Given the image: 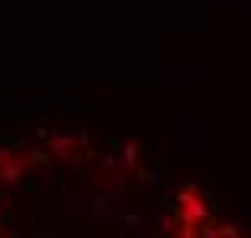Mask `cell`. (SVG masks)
<instances>
[{
  "instance_id": "1",
  "label": "cell",
  "mask_w": 251,
  "mask_h": 238,
  "mask_svg": "<svg viewBox=\"0 0 251 238\" xmlns=\"http://www.w3.org/2000/svg\"><path fill=\"white\" fill-rule=\"evenodd\" d=\"M23 171V164L20 161H10L7 167H0V180H16V174Z\"/></svg>"
},
{
  "instance_id": "2",
  "label": "cell",
  "mask_w": 251,
  "mask_h": 238,
  "mask_svg": "<svg viewBox=\"0 0 251 238\" xmlns=\"http://www.w3.org/2000/svg\"><path fill=\"white\" fill-rule=\"evenodd\" d=\"M123 164L132 171L135 167V145H126V151H123Z\"/></svg>"
}]
</instances>
